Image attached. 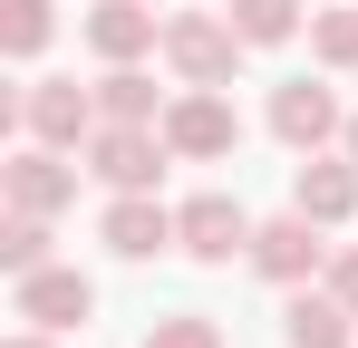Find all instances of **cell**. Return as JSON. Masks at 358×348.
<instances>
[{
    "label": "cell",
    "mask_w": 358,
    "mask_h": 348,
    "mask_svg": "<svg viewBox=\"0 0 358 348\" xmlns=\"http://www.w3.org/2000/svg\"><path fill=\"white\" fill-rule=\"evenodd\" d=\"M184 232H194V252H213V261H223V252L242 242V213H233V203H194Z\"/></svg>",
    "instance_id": "cell-1"
},
{
    "label": "cell",
    "mask_w": 358,
    "mask_h": 348,
    "mask_svg": "<svg viewBox=\"0 0 358 348\" xmlns=\"http://www.w3.org/2000/svg\"><path fill=\"white\" fill-rule=\"evenodd\" d=\"M320 126H329V97L320 87H291L281 97V136H320Z\"/></svg>",
    "instance_id": "cell-2"
},
{
    "label": "cell",
    "mask_w": 358,
    "mask_h": 348,
    "mask_svg": "<svg viewBox=\"0 0 358 348\" xmlns=\"http://www.w3.org/2000/svg\"><path fill=\"white\" fill-rule=\"evenodd\" d=\"M107 232H117V252H155V242H165V213H145V203H126V213H117Z\"/></svg>",
    "instance_id": "cell-3"
},
{
    "label": "cell",
    "mask_w": 358,
    "mask_h": 348,
    "mask_svg": "<svg viewBox=\"0 0 358 348\" xmlns=\"http://www.w3.org/2000/svg\"><path fill=\"white\" fill-rule=\"evenodd\" d=\"M29 310H39V319H78L87 290H78V281H29Z\"/></svg>",
    "instance_id": "cell-4"
},
{
    "label": "cell",
    "mask_w": 358,
    "mask_h": 348,
    "mask_svg": "<svg viewBox=\"0 0 358 348\" xmlns=\"http://www.w3.org/2000/svg\"><path fill=\"white\" fill-rule=\"evenodd\" d=\"M175 136H184V145H223L233 126H223V107H184V116H175Z\"/></svg>",
    "instance_id": "cell-5"
},
{
    "label": "cell",
    "mask_w": 358,
    "mask_h": 348,
    "mask_svg": "<svg viewBox=\"0 0 358 348\" xmlns=\"http://www.w3.org/2000/svg\"><path fill=\"white\" fill-rule=\"evenodd\" d=\"M300 203H310V213H339V203H349V174H300Z\"/></svg>",
    "instance_id": "cell-6"
},
{
    "label": "cell",
    "mask_w": 358,
    "mask_h": 348,
    "mask_svg": "<svg viewBox=\"0 0 358 348\" xmlns=\"http://www.w3.org/2000/svg\"><path fill=\"white\" fill-rule=\"evenodd\" d=\"M242 29H252V39H281V29H291V0H242Z\"/></svg>",
    "instance_id": "cell-7"
},
{
    "label": "cell",
    "mask_w": 358,
    "mask_h": 348,
    "mask_svg": "<svg viewBox=\"0 0 358 348\" xmlns=\"http://www.w3.org/2000/svg\"><path fill=\"white\" fill-rule=\"evenodd\" d=\"M136 39H145L136 10H107V20H97V49H136Z\"/></svg>",
    "instance_id": "cell-8"
},
{
    "label": "cell",
    "mask_w": 358,
    "mask_h": 348,
    "mask_svg": "<svg viewBox=\"0 0 358 348\" xmlns=\"http://www.w3.org/2000/svg\"><path fill=\"white\" fill-rule=\"evenodd\" d=\"M262 261H271V271H300V261H310V232H271Z\"/></svg>",
    "instance_id": "cell-9"
},
{
    "label": "cell",
    "mask_w": 358,
    "mask_h": 348,
    "mask_svg": "<svg viewBox=\"0 0 358 348\" xmlns=\"http://www.w3.org/2000/svg\"><path fill=\"white\" fill-rule=\"evenodd\" d=\"M291 339H300V348H339V319H329V310H300Z\"/></svg>",
    "instance_id": "cell-10"
},
{
    "label": "cell",
    "mask_w": 358,
    "mask_h": 348,
    "mask_svg": "<svg viewBox=\"0 0 358 348\" xmlns=\"http://www.w3.org/2000/svg\"><path fill=\"white\" fill-rule=\"evenodd\" d=\"M107 174L136 184V174H145V136H117V145H107Z\"/></svg>",
    "instance_id": "cell-11"
},
{
    "label": "cell",
    "mask_w": 358,
    "mask_h": 348,
    "mask_svg": "<svg viewBox=\"0 0 358 348\" xmlns=\"http://www.w3.org/2000/svg\"><path fill=\"white\" fill-rule=\"evenodd\" d=\"M39 29H49L39 0H10V49H39Z\"/></svg>",
    "instance_id": "cell-12"
},
{
    "label": "cell",
    "mask_w": 358,
    "mask_h": 348,
    "mask_svg": "<svg viewBox=\"0 0 358 348\" xmlns=\"http://www.w3.org/2000/svg\"><path fill=\"white\" fill-rule=\"evenodd\" d=\"M39 126H49V136H68V126H78V97H68V87H49V97H39Z\"/></svg>",
    "instance_id": "cell-13"
},
{
    "label": "cell",
    "mask_w": 358,
    "mask_h": 348,
    "mask_svg": "<svg viewBox=\"0 0 358 348\" xmlns=\"http://www.w3.org/2000/svg\"><path fill=\"white\" fill-rule=\"evenodd\" d=\"M155 348H213V339H203V329H165Z\"/></svg>",
    "instance_id": "cell-14"
}]
</instances>
